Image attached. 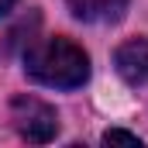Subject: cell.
Instances as JSON below:
<instances>
[{
	"mask_svg": "<svg viewBox=\"0 0 148 148\" xmlns=\"http://www.w3.org/2000/svg\"><path fill=\"white\" fill-rule=\"evenodd\" d=\"M10 121H14L17 134L24 141H35V145H45V141H52L59 134V114H55V107L38 100V97H28V93L10 100Z\"/></svg>",
	"mask_w": 148,
	"mask_h": 148,
	"instance_id": "2",
	"label": "cell"
},
{
	"mask_svg": "<svg viewBox=\"0 0 148 148\" xmlns=\"http://www.w3.org/2000/svg\"><path fill=\"white\" fill-rule=\"evenodd\" d=\"M14 3H17V0H0V17H3V14H7V10L14 7Z\"/></svg>",
	"mask_w": 148,
	"mask_h": 148,
	"instance_id": "6",
	"label": "cell"
},
{
	"mask_svg": "<svg viewBox=\"0 0 148 148\" xmlns=\"http://www.w3.org/2000/svg\"><path fill=\"white\" fill-rule=\"evenodd\" d=\"M24 73L41 86L76 90L90 79V55L69 38H45L24 52Z\"/></svg>",
	"mask_w": 148,
	"mask_h": 148,
	"instance_id": "1",
	"label": "cell"
},
{
	"mask_svg": "<svg viewBox=\"0 0 148 148\" xmlns=\"http://www.w3.org/2000/svg\"><path fill=\"white\" fill-rule=\"evenodd\" d=\"M114 66L124 83L145 86L148 83V38H131L114 52Z\"/></svg>",
	"mask_w": 148,
	"mask_h": 148,
	"instance_id": "3",
	"label": "cell"
},
{
	"mask_svg": "<svg viewBox=\"0 0 148 148\" xmlns=\"http://www.w3.org/2000/svg\"><path fill=\"white\" fill-rule=\"evenodd\" d=\"M66 3L79 21H93V24L117 21L127 10V0H66Z\"/></svg>",
	"mask_w": 148,
	"mask_h": 148,
	"instance_id": "4",
	"label": "cell"
},
{
	"mask_svg": "<svg viewBox=\"0 0 148 148\" xmlns=\"http://www.w3.org/2000/svg\"><path fill=\"white\" fill-rule=\"evenodd\" d=\"M103 145H134V148H141V138L138 134H127V131H107L103 134Z\"/></svg>",
	"mask_w": 148,
	"mask_h": 148,
	"instance_id": "5",
	"label": "cell"
}]
</instances>
